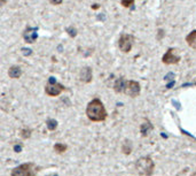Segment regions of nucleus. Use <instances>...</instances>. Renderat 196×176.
I'll return each mask as SVG.
<instances>
[{
	"label": "nucleus",
	"instance_id": "obj_1",
	"mask_svg": "<svg viewBox=\"0 0 196 176\" xmlns=\"http://www.w3.org/2000/svg\"><path fill=\"white\" fill-rule=\"evenodd\" d=\"M86 115L93 122H102L107 119V111L100 99H93L86 107Z\"/></svg>",
	"mask_w": 196,
	"mask_h": 176
},
{
	"label": "nucleus",
	"instance_id": "obj_2",
	"mask_svg": "<svg viewBox=\"0 0 196 176\" xmlns=\"http://www.w3.org/2000/svg\"><path fill=\"white\" fill-rule=\"evenodd\" d=\"M136 170L140 176H152L155 170V162L149 156L141 157L136 160Z\"/></svg>",
	"mask_w": 196,
	"mask_h": 176
},
{
	"label": "nucleus",
	"instance_id": "obj_3",
	"mask_svg": "<svg viewBox=\"0 0 196 176\" xmlns=\"http://www.w3.org/2000/svg\"><path fill=\"white\" fill-rule=\"evenodd\" d=\"M37 172L33 164H23L12 170V176H36Z\"/></svg>",
	"mask_w": 196,
	"mask_h": 176
},
{
	"label": "nucleus",
	"instance_id": "obj_4",
	"mask_svg": "<svg viewBox=\"0 0 196 176\" xmlns=\"http://www.w3.org/2000/svg\"><path fill=\"white\" fill-rule=\"evenodd\" d=\"M141 92V86L140 83L136 82V81H126L125 79L124 88H123V93H125L126 96L131 97V98H136L138 97Z\"/></svg>",
	"mask_w": 196,
	"mask_h": 176
},
{
	"label": "nucleus",
	"instance_id": "obj_5",
	"mask_svg": "<svg viewBox=\"0 0 196 176\" xmlns=\"http://www.w3.org/2000/svg\"><path fill=\"white\" fill-rule=\"evenodd\" d=\"M133 43H134V37L130 33H123L118 39V47L122 52L128 53L131 52L133 47Z\"/></svg>",
	"mask_w": 196,
	"mask_h": 176
},
{
	"label": "nucleus",
	"instance_id": "obj_6",
	"mask_svg": "<svg viewBox=\"0 0 196 176\" xmlns=\"http://www.w3.org/2000/svg\"><path fill=\"white\" fill-rule=\"evenodd\" d=\"M176 49H166V52L163 54V57H162V62L164 63V65H177V63H179L180 62V57L179 55H177L176 54Z\"/></svg>",
	"mask_w": 196,
	"mask_h": 176
},
{
	"label": "nucleus",
	"instance_id": "obj_7",
	"mask_svg": "<svg viewBox=\"0 0 196 176\" xmlns=\"http://www.w3.org/2000/svg\"><path fill=\"white\" fill-rule=\"evenodd\" d=\"M46 93L48 96H51V97H56V96H59V94L64 91V86L60 83H48L47 85H46Z\"/></svg>",
	"mask_w": 196,
	"mask_h": 176
},
{
	"label": "nucleus",
	"instance_id": "obj_8",
	"mask_svg": "<svg viewBox=\"0 0 196 176\" xmlns=\"http://www.w3.org/2000/svg\"><path fill=\"white\" fill-rule=\"evenodd\" d=\"M37 31H38L37 28H28L23 35L24 41H27V43H29V44H33L37 41V37H38Z\"/></svg>",
	"mask_w": 196,
	"mask_h": 176
},
{
	"label": "nucleus",
	"instance_id": "obj_9",
	"mask_svg": "<svg viewBox=\"0 0 196 176\" xmlns=\"http://www.w3.org/2000/svg\"><path fill=\"white\" fill-rule=\"evenodd\" d=\"M152 129H154V126L152 124V122H150L148 119H144V122L141 123V126H140L141 136H142V137H147Z\"/></svg>",
	"mask_w": 196,
	"mask_h": 176
},
{
	"label": "nucleus",
	"instance_id": "obj_10",
	"mask_svg": "<svg viewBox=\"0 0 196 176\" xmlns=\"http://www.w3.org/2000/svg\"><path fill=\"white\" fill-rule=\"evenodd\" d=\"M93 74H92V69L90 67H84L81 71H80V81L84 83H90L92 81Z\"/></svg>",
	"mask_w": 196,
	"mask_h": 176
},
{
	"label": "nucleus",
	"instance_id": "obj_11",
	"mask_svg": "<svg viewBox=\"0 0 196 176\" xmlns=\"http://www.w3.org/2000/svg\"><path fill=\"white\" fill-rule=\"evenodd\" d=\"M186 43L189 47L196 49V30H192L186 36Z\"/></svg>",
	"mask_w": 196,
	"mask_h": 176
},
{
	"label": "nucleus",
	"instance_id": "obj_12",
	"mask_svg": "<svg viewBox=\"0 0 196 176\" xmlns=\"http://www.w3.org/2000/svg\"><path fill=\"white\" fill-rule=\"evenodd\" d=\"M8 75H9L10 78H19L21 77V75H22V70H21L20 67L13 66V67H10L9 71H8Z\"/></svg>",
	"mask_w": 196,
	"mask_h": 176
},
{
	"label": "nucleus",
	"instance_id": "obj_13",
	"mask_svg": "<svg viewBox=\"0 0 196 176\" xmlns=\"http://www.w3.org/2000/svg\"><path fill=\"white\" fill-rule=\"evenodd\" d=\"M125 79L123 77H119L116 79V82L114 84V90L116 91L117 93H123V88H124Z\"/></svg>",
	"mask_w": 196,
	"mask_h": 176
},
{
	"label": "nucleus",
	"instance_id": "obj_14",
	"mask_svg": "<svg viewBox=\"0 0 196 176\" xmlns=\"http://www.w3.org/2000/svg\"><path fill=\"white\" fill-rule=\"evenodd\" d=\"M122 151H123V153L127 154V156L132 152V145H131V143L128 140H125V143L122 146Z\"/></svg>",
	"mask_w": 196,
	"mask_h": 176
},
{
	"label": "nucleus",
	"instance_id": "obj_15",
	"mask_svg": "<svg viewBox=\"0 0 196 176\" xmlns=\"http://www.w3.org/2000/svg\"><path fill=\"white\" fill-rule=\"evenodd\" d=\"M46 126H47V128L49 130L53 131V130H55L56 127H57V122H56V120H54V119H49V120H47Z\"/></svg>",
	"mask_w": 196,
	"mask_h": 176
},
{
	"label": "nucleus",
	"instance_id": "obj_16",
	"mask_svg": "<svg viewBox=\"0 0 196 176\" xmlns=\"http://www.w3.org/2000/svg\"><path fill=\"white\" fill-rule=\"evenodd\" d=\"M54 150H55V152H57V153H63V152L67 151V145L57 143L54 145Z\"/></svg>",
	"mask_w": 196,
	"mask_h": 176
},
{
	"label": "nucleus",
	"instance_id": "obj_17",
	"mask_svg": "<svg viewBox=\"0 0 196 176\" xmlns=\"http://www.w3.org/2000/svg\"><path fill=\"white\" fill-rule=\"evenodd\" d=\"M136 2V0H120V5L125 7V8H130V7H132L133 5Z\"/></svg>",
	"mask_w": 196,
	"mask_h": 176
},
{
	"label": "nucleus",
	"instance_id": "obj_18",
	"mask_svg": "<svg viewBox=\"0 0 196 176\" xmlns=\"http://www.w3.org/2000/svg\"><path fill=\"white\" fill-rule=\"evenodd\" d=\"M67 32L69 33L70 37H76L77 36V30L73 28V27H69V28H67Z\"/></svg>",
	"mask_w": 196,
	"mask_h": 176
},
{
	"label": "nucleus",
	"instance_id": "obj_19",
	"mask_svg": "<svg viewBox=\"0 0 196 176\" xmlns=\"http://www.w3.org/2000/svg\"><path fill=\"white\" fill-rule=\"evenodd\" d=\"M21 134H22L23 138H29L31 136V130L30 129H23V130L21 131Z\"/></svg>",
	"mask_w": 196,
	"mask_h": 176
},
{
	"label": "nucleus",
	"instance_id": "obj_20",
	"mask_svg": "<svg viewBox=\"0 0 196 176\" xmlns=\"http://www.w3.org/2000/svg\"><path fill=\"white\" fill-rule=\"evenodd\" d=\"M157 39H158V41H160V39H162V38L164 37V30H163V29H160V30H158V31H157Z\"/></svg>",
	"mask_w": 196,
	"mask_h": 176
},
{
	"label": "nucleus",
	"instance_id": "obj_21",
	"mask_svg": "<svg viewBox=\"0 0 196 176\" xmlns=\"http://www.w3.org/2000/svg\"><path fill=\"white\" fill-rule=\"evenodd\" d=\"M22 53H23L24 55H31L32 51L30 49H22Z\"/></svg>",
	"mask_w": 196,
	"mask_h": 176
},
{
	"label": "nucleus",
	"instance_id": "obj_22",
	"mask_svg": "<svg viewBox=\"0 0 196 176\" xmlns=\"http://www.w3.org/2000/svg\"><path fill=\"white\" fill-rule=\"evenodd\" d=\"M63 0H49V2L53 5H61Z\"/></svg>",
	"mask_w": 196,
	"mask_h": 176
},
{
	"label": "nucleus",
	"instance_id": "obj_23",
	"mask_svg": "<svg viewBox=\"0 0 196 176\" xmlns=\"http://www.w3.org/2000/svg\"><path fill=\"white\" fill-rule=\"evenodd\" d=\"M14 150H15V152H17V153H19V152L22 151V148H21L20 145H15V146H14Z\"/></svg>",
	"mask_w": 196,
	"mask_h": 176
},
{
	"label": "nucleus",
	"instance_id": "obj_24",
	"mask_svg": "<svg viewBox=\"0 0 196 176\" xmlns=\"http://www.w3.org/2000/svg\"><path fill=\"white\" fill-rule=\"evenodd\" d=\"M98 8H99V5H94V6H93V9H98Z\"/></svg>",
	"mask_w": 196,
	"mask_h": 176
},
{
	"label": "nucleus",
	"instance_id": "obj_25",
	"mask_svg": "<svg viewBox=\"0 0 196 176\" xmlns=\"http://www.w3.org/2000/svg\"><path fill=\"white\" fill-rule=\"evenodd\" d=\"M6 4V0H0V5H4Z\"/></svg>",
	"mask_w": 196,
	"mask_h": 176
},
{
	"label": "nucleus",
	"instance_id": "obj_26",
	"mask_svg": "<svg viewBox=\"0 0 196 176\" xmlns=\"http://www.w3.org/2000/svg\"><path fill=\"white\" fill-rule=\"evenodd\" d=\"M192 176H196V170H195L194 173H193V175H192Z\"/></svg>",
	"mask_w": 196,
	"mask_h": 176
},
{
	"label": "nucleus",
	"instance_id": "obj_27",
	"mask_svg": "<svg viewBox=\"0 0 196 176\" xmlns=\"http://www.w3.org/2000/svg\"><path fill=\"white\" fill-rule=\"evenodd\" d=\"M47 176H57V175H54V174H52V175H47Z\"/></svg>",
	"mask_w": 196,
	"mask_h": 176
},
{
	"label": "nucleus",
	"instance_id": "obj_28",
	"mask_svg": "<svg viewBox=\"0 0 196 176\" xmlns=\"http://www.w3.org/2000/svg\"><path fill=\"white\" fill-rule=\"evenodd\" d=\"M195 85H196V83H195Z\"/></svg>",
	"mask_w": 196,
	"mask_h": 176
}]
</instances>
